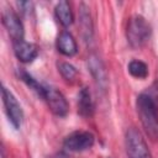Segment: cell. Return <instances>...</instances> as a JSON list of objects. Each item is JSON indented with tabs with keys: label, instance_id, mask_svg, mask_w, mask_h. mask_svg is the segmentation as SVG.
Here are the masks:
<instances>
[{
	"label": "cell",
	"instance_id": "obj_7",
	"mask_svg": "<svg viewBox=\"0 0 158 158\" xmlns=\"http://www.w3.org/2000/svg\"><path fill=\"white\" fill-rule=\"evenodd\" d=\"M2 25L6 28L7 33L12 38V43L23 40V25L19 17V15L12 9H5L2 12Z\"/></svg>",
	"mask_w": 158,
	"mask_h": 158
},
{
	"label": "cell",
	"instance_id": "obj_15",
	"mask_svg": "<svg viewBox=\"0 0 158 158\" xmlns=\"http://www.w3.org/2000/svg\"><path fill=\"white\" fill-rule=\"evenodd\" d=\"M58 70L60 73V75L67 80V81H73L77 75H78V70L77 68L70 64V63H67V62H60L58 64Z\"/></svg>",
	"mask_w": 158,
	"mask_h": 158
},
{
	"label": "cell",
	"instance_id": "obj_13",
	"mask_svg": "<svg viewBox=\"0 0 158 158\" xmlns=\"http://www.w3.org/2000/svg\"><path fill=\"white\" fill-rule=\"evenodd\" d=\"M128 73L137 79H146L148 77V67L144 62L138 60V59H133L128 63L127 65Z\"/></svg>",
	"mask_w": 158,
	"mask_h": 158
},
{
	"label": "cell",
	"instance_id": "obj_6",
	"mask_svg": "<svg viewBox=\"0 0 158 158\" xmlns=\"http://www.w3.org/2000/svg\"><path fill=\"white\" fill-rule=\"evenodd\" d=\"M49 110L59 117H64L67 116L68 111H69V105L67 99L64 98V95L58 91L57 89L52 88V86H47L46 85V93H44V99Z\"/></svg>",
	"mask_w": 158,
	"mask_h": 158
},
{
	"label": "cell",
	"instance_id": "obj_8",
	"mask_svg": "<svg viewBox=\"0 0 158 158\" xmlns=\"http://www.w3.org/2000/svg\"><path fill=\"white\" fill-rule=\"evenodd\" d=\"M12 46H14V53H15L16 58L22 63H31L38 56L37 46L33 43H30L25 40L14 42Z\"/></svg>",
	"mask_w": 158,
	"mask_h": 158
},
{
	"label": "cell",
	"instance_id": "obj_12",
	"mask_svg": "<svg viewBox=\"0 0 158 158\" xmlns=\"http://www.w3.org/2000/svg\"><path fill=\"white\" fill-rule=\"evenodd\" d=\"M17 77L20 80H22L30 89H32L40 98L44 99V93H46V85H42L41 83H38L31 74H28L25 69H17Z\"/></svg>",
	"mask_w": 158,
	"mask_h": 158
},
{
	"label": "cell",
	"instance_id": "obj_2",
	"mask_svg": "<svg viewBox=\"0 0 158 158\" xmlns=\"http://www.w3.org/2000/svg\"><path fill=\"white\" fill-rule=\"evenodd\" d=\"M151 26L141 15H135L130 19L126 30L127 42L132 48L143 47L151 37Z\"/></svg>",
	"mask_w": 158,
	"mask_h": 158
},
{
	"label": "cell",
	"instance_id": "obj_10",
	"mask_svg": "<svg viewBox=\"0 0 158 158\" xmlns=\"http://www.w3.org/2000/svg\"><path fill=\"white\" fill-rule=\"evenodd\" d=\"M78 112L83 117H90L94 112V102L88 88H81L78 94Z\"/></svg>",
	"mask_w": 158,
	"mask_h": 158
},
{
	"label": "cell",
	"instance_id": "obj_11",
	"mask_svg": "<svg viewBox=\"0 0 158 158\" xmlns=\"http://www.w3.org/2000/svg\"><path fill=\"white\" fill-rule=\"evenodd\" d=\"M54 14L62 26L68 27L73 23V12H72V9L68 1L65 0L59 1L54 7Z\"/></svg>",
	"mask_w": 158,
	"mask_h": 158
},
{
	"label": "cell",
	"instance_id": "obj_3",
	"mask_svg": "<svg viewBox=\"0 0 158 158\" xmlns=\"http://www.w3.org/2000/svg\"><path fill=\"white\" fill-rule=\"evenodd\" d=\"M126 149L130 158H152L151 152L146 144L139 131L135 127H131L126 132Z\"/></svg>",
	"mask_w": 158,
	"mask_h": 158
},
{
	"label": "cell",
	"instance_id": "obj_9",
	"mask_svg": "<svg viewBox=\"0 0 158 158\" xmlns=\"http://www.w3.org/2000/svg\"><path fill=\"white\" fill-rule=\"evenodd\" d=\"M57 48L58 51L65 56V57H73L78 52V46L77 41L74 40L73 35L68 31H63L57 40Z\"/></svg>",
	"mask_w": 158,
	"mask_h": 158
},
{
	"label": "cell",
	"instance_id": "obj_5",
	"mask_svg": "<svg viewBox=\"0 0 158 158\" xmlns=\"http://www.w3.org/2000/svg\"><path fill=\"white\" fill-rule=\"evenodd\" d=\"M94 141L95 138L93 133L88 131H75L64 138L63 146L65 149L72 152H83L91 148Z\"/></svg>",
	"mask_w": 158,
	"mask_h": 158
},
{
	"label": "cell",
	"instance_id": "obj_1",
	"mask_svg": "<svg viewBox=\"0 0 158 158\" xmlns=\"http://www.w3.org/2000/svg\"><path fill=\"white\" fill-rule=\"evenodd\" d=\"M136 107L139 121L148 137L158 139V105L156 98L151 94L142 93L137 96Z\"/></svg>",
	"mask_w": 158,
	"mask_h": 158
},
{
	"label": "cell",
	"instance_id": "obj_14",
	"mask_svg": "<svg viewBox=\"0 0 158 158\" xmlns=\"http://www.w3.org/2000/svg\"><path fill=\"white\" fill-rule=\"evenodd\" d=\"M89 67H90V70H91L95 80L99 81V84H105L106 83V74H105V70H104L101 62L96 57L93 56V57H90Z\"/></svg>",
	"mask_w": 158,
	"mask_h": 158
},
{
	"label": "cell",
	"instance_id": "obj_4",
	"mask_svg": "<svg viewBox=\"0 0 158 158\" xmlns=\"http://www.w3.org/2000/svg\"><path fill=\"white\" fill-rule=\"evenodd\" d=\"M1 96H2V102H4L6 115L9 117V121L11 122V125L15 128H20L22 120H23V111H22L20 102L17 101V99L12 94V91L10 89H7L5 85H2Z\"/></svg>",
	"mask_w": 158,
	"mask_h": 158
}]
</instances>
